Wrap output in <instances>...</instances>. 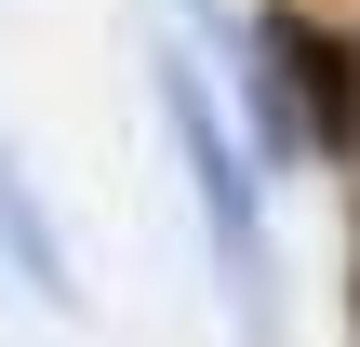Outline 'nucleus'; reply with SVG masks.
Masks as SVG:
<instances>
[{
	"instance_id": "nucleus-1",
	"label": "nucleus",
	"mask_w": 360,
	"mask_h": 347,
	"mask_svg": "<svg viewBox=\"0 0 360 347\" xmlns=\"http://www.w3.org/2000/svg\"><path fill=\"white\" fill-rule=\"evenodd\" d=\"M147 94H160V134H174V160H187V214H200V254H214V294H227V321L240 347H294V267H281V227H267V174H254V147L227 134V94L200 80V53H147Z\"/></svg>"
},
{
	"instance_id": "nucleus-2",
	"label": "nucleus",
	"mask_w": 360,
	"mask_h": 347,
	"mask_svg": "<svg viewBox=\"0 0 360 347\" xmlns=\"http://www.w3.org/2000/svg\"><path fill=\"white\" fill-rule=\"evenodd\" d=\"M240 40H254V67L281 80L294 160H334V174H360V27H347V13H321V0H267Z\"/></svg>"
},
{
	"instance_id": "nucleus-3",
	"label": "nucleus",
	"mask_w": 360,
	"mask_h": 347,
	"mask_svg": "<svg viewBox=\"0 0 360 347\" xmlns=\"http://www.w3.org/2000/svg\"><path fill=\"white\" fill-rule=\"evenodd\" d=\"M0 267L40 294V308H80V267H67V227L40 214V187H27V160H13V134H0Z\"/></svg>"
}]
</instances>
